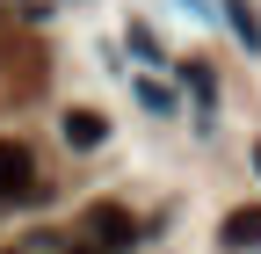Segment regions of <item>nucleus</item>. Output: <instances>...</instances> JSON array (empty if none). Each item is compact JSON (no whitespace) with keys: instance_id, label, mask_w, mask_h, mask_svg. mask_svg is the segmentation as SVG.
<instances>
[{"instance_id":"obj_1","label":"nucleus","mask_w":261,"mask_h":254,"mask_svg":"<svg viewBox=\"0 0 261 254\" xmlns=\"http://www.w3.org/2000/svg\"><path fill=\"white\" fill-rule=\"evenodd\" d=\"M130 240H138V218H130L123 204H94L87 211V247L94 254H123Z\"/></svg>"},{"instance_id":"obj_2","label":"nucleus","mask_w":261,"mask_h":254,"mask_svg":"<svg viewBox=\"0 0 261 254\" xmlns=\"http://www.w3.org/2000/svg\"><path fill=\"white\" fill-rule=\"evenodd\" d=\"M37 196V160L22 138H0V204H29Z\"/></svg>"},{"instance_id":"obj_3","label":"nucleus","mask_w":261,"mask_h":254,"mask_svg":"<svg viewBox=\"0 0 261 254\" xmlns=\"http://www.w3.org/2000/svg\"><path fill=\"white\" fill-rule=\"evenodd\" d=\"M58 131H65V145H73V153H87V145H102V131H109V123L94 116V109H73Z\"/></svg>"},{"instance_id":"obj_4","label":"nucleus","mask_w":261,"mask_h":254,"mask_svg":"<svg viewBox=\"0 0 261 254\" xmlns=\"http://www.w3.org/2000/svg\"><path fill=\"white\" fill-rule=\"evenodd\" d=\"M225 240L232 247H261V204H240L232 218H225Z\"/></svg>"},{"instance_id":"obj_5","label":"nucleus","mask_w":261,"mask_h":254,"mask_svg":"<svg viewBox=\"0 0 261 254\" xmlns=\"http://www.w3.org/2000/svg\"><path fill=\"white\" fill-rule=\"evenodd\" d=\"M225 15H232V29H240V44L254 51V44H261V22H254V8H247V0H232V8H225Z\"/></svg>"},{"instance_id":"obj_6","label":"nucleus","mask_w":261,"mask_h":254,"mask_svg":"<svg viewBox=\"0 0 261 254\" xmlns=\"http://www.w3.org/2000/svg\"><path fill=\"white\" fill-rule=\"evenodd\" d=\"M181 8H203V0H181Z\"/></svg>"},{"instance_id":"obj_7","label":"nucleus","mask_w":261,"mask_h":254,"mask_svg":"<svg viewBox=\"0 0 261 254\" xmlns=\"http://www.w3.org/2000/svg\"><path fill=\"white\" fill-rule=\"evenodd\" d=\"M254 167H261V145H254Z\"/></svg>"},{"instance_id":"obj_8","label":"nucleus","mask_w":261,"mask_h":254,"mask_svg":"<svg viewBox=\"0 0 261 254\" xmlns=\"http://www.w3.org/2000/svg\"><path fill=\"white\" fill-rule=\"evenodd\" d=\"M73 254H94V247H73Z\"/></svg>"}]
</instances>
